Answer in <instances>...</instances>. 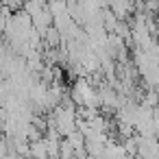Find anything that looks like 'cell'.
Returning <instances> with one entry per match:
<instances>
[{
	"label": "cell",
	"instance_id": "cell-2",
	"mask_svg": "<svg viewBox=\"0 0 159 159\" xmlns=\"http://www.w3.org/2000/svg\"><path fill=\"white\" fill-rule=\"evenodd\" d=\"M42 42H44V48H59V44H61V33L50 24V26L42 33Z\"/></svg>",
	"mask_w": 159,
	"mask_h": 159
},
{
	"label": "cell",
	"instance_id": "cell-1",
	"mask_svg": "<svg viewBox=\"0 0 159 159\" xmlns=\"http://www.w3.org/2000/svg\"><path fill=\"white\" fill-rule=\"evenodd\" d=\"M31 24H33V29H37L39 33H44V31L52 24V16H50V11L44 7L42 11H37V13L31 18Z\"/></svg>",
	"mask_w": 159,
	"mask_h": 159
},
{
	"label": "cell",
	"instance_id": "cell-4",
	"mask_svg": "<svg viewBox=\"0 0 159 159\" xmlns=\"http://www.w3.org/2000/svg\"><path fill=\"white\" fill-rule=\"evenodd\" d=\"M2 7H5V5H2V0H0V11H2Z\"/></svg>",
	"mask_w": 159,
	"mask_h": 159
},
{
	"label": "cell",
	"instance_id": "cell-3",
	"mask_svg": "<svg viewBox=\"0 0 159 159\" xmlns=\"http://www.w3.org/2000/svg\"><path fill=\"white\" fill-rule=\"evenodd\" d=\"M59 157H74V148L70 146V142L66 139V137H61L59 139Z\"/></svg>",
	"mask_w": 159,
	"mask_h": 159
}]
</instances>
